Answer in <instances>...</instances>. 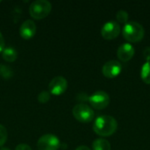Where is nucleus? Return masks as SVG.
I'll return each mask as SVG.
<instances>
[{"label": "nucleus", "instance_id": "nucleus-7", "mask_svg": "<svg viewBox=\"0 0 150 150\" xmlns=\"http://www.w3.org/2000/svg\"><path fill=\"white\" fill-rule=\"evenodd\" d=\"M120 33V26L118 22L114 20L107 21L101 28V35L105 40H113L119 36Z\"/></svg>", "mask_w": 150, "mask_h": 150}, {"label": "nucleus", "instance_id": "nucleus-5", "mask_svg": "<svg viewBox=\"0 0 150 150\" xmlns=\"http://www.w3.org/2000/svg\"><path fill=\"white\" fill-rule=\"evenodd\" d=\"M91 105L96 110H103L110 104V96L104 91H98L89 97Z\"/></svg>", "mask_w": 150, "mask_h": 150}, {"label": "nucleus", "instance_id": "nucleus-22", "mask_svg": "<svg viewBox=\"0 0 150 150\" xmlns=\"http://www.w3.org/2000/svg\"><path fill=\"white\" fill-rule=\"evenodd\" d=\"M76 150H91L87 146H79L77 147Z\"/></svg>", "mask_w": 150, "mask_h": 150}, {"label": "nucleus", "instance_id": "nucleus-21", "mask_svg": "<svg viewBox=\"0 0 150 150\" xmlns=\"http://www.w3.org/2000/svg\"><path fill=\"white\" fill-rule=\"evenodd\" d=\"M4 46H5V42H4V39L2 35V33L0 32V53L3 52V50L4 49Z\"/></svg>", "mask_w": 150, "mask_h": 150}, {"label": "nucleus", "instance_id": "nucleus-20", "mask_svg": "<svg viewBox=\"0 0 150 150\" xmlns=\"http://www.w3.org/2000/svg\"><path fill=\"white\" fill-rule=\"evenodd\" d=\"M15 150H32V149L27 144H18Z\"/></svg>", "mask_w": 150, "mask_h": 150}, {"label": "nucleus", "instance_id": "nucleus-3", "mask_svg": "<svg viewBox=\"0 0 150 150\" xmlns=\"http://www.w3.org/2000/svg\"><path fill=\"white\" fill-rule=\"evenodd\" d=\"M52 4L47 0L33 1L29 7V13L34 19H42L46 18L51 11Z\"/></svg>", "mask_w": 150, "mask_h": 150}, {"label": "nucleus", "instance_id": "nucleus-23", "mask_svg": "<svg viewBox=\"0 0 150 150\" xmlns=\"http://www.w3.org/2000/svg\"><path fill=\"white\" fill-rule=\"evenodd\" d=\"M0 150H11L10 149H8V148H4V147H2Z\"/></svg>", "mask_w": 150, "mask_h": 150}, {"label": "nucleus", "instance_id": "nucleus-19", "mask_svg": "<svg viewBox=\"0 0 150 150\" xmlns=\"http://www.w3.org/2000/svg\"><path fill=\"white\" fill-rule=\"evenodd\" d=\"M143 56L147 62H150V47H147L143 50Z\"/></svg>", "mask_w": 150, "mask_h": 150}, {"label": "nucleus", "instance_id": "nucleus-17", "mask_svg": "<svg viewBox=\"0 0 150 150\" xmlns=\"http://www.w3.org/2000/svg\"><path fill=\"white\" fill-rule=\"evenodd\" d=\"M50 100V92L47 91H43L38 95V101L41 104H46Z\"/></svg>", "mask_w": 150, "mask_h": 150}, {"label": "nucleus", "instance_id": "nucleus-18", "mask_svg": "<svg viewBox=\"0 0 150 150\" xmlns=\"http://www.w3.org/2000/svg\"><path fill=\"white\" fill-rule=\"evenodd\" d=\"M8 138V133L6 128L0 124V147H2L7 141Z\"/></svg>", "mask_w": 150, "mask_h": 150}, {"label": "nucleus", "instance_id": "nucleus-12", "mask_svg": "<svg viewBox=\"0 0 150 150\" xmlns=\"http://www.w3.org/2000/svg\"><path fill=\"white\" fill-rule=\"evenodd\" d=\"M2 56L5 62H13L18 57V52L16 51V49L14 47H4V49L3 50Z\"/></svg>", "mask_w": 150, "mask_h": 150}, {"label": "nucleus", "instance_id": "nucleus-2", "mask_svg": "<svg viewBox=\"0 0 150 150\" xmlns=\"http://www.w3.org/2000/svg\"><path fill=\"white\" fill-rule=\"evenodd\" d=\"M122 34L129 42H139L143 39L145 31L140 23L136 21H128L123 26Z\"/></svg>", "mask_w": 150, "mask_h": 150}, {"label": "nucleus", "instance_id": "nucleus-14", "mask_svg": "<svg viewBox=\"0 0 150 150\" xmlns=\"http://www.w3.org/2000/svg\"><path fill=\"white\" fill-rule=\"evenodd\" d=\"M141 77L145 83L150 84V62H146L142 65Z\"/></svg>", "mask_w": 150, "mask_h": 150}, {"label": "nucleus", "instance_id": "nucleus-15", "mask_svg": "<svg viewBox=\"0 0 150 150\" xmlns=\"http://www.w3.org/2000/svg\"><path fill=\"white\" fill-rule=\"evenodd\" d=\"M0 76L4 79H9L13 76V70L10 66L1 64L0 65Z\"/></svg>", "mask_w": 150, "mask_h": 150}, {"label": "nucleus", "instance_id": "nucleus-9", "mask_svg": "<svg viewBox=\"0 0 150 150\" xmlns=\"http://www.w3.org/2000/svg\"><path fill=\"white\" fill-rule=\"evenodd\" d=\"M121 70L122 65L119 61L116 60H111L106 62L102 68V73L107 78H114L118 76L120 74Z\"/></svg>", "mask_w": 150, "mask_h": 150}, {"label": "nucleus", "instance_id": "nucleus-16", "mask_svg": "<svg viewBox=\"0 0 150 150\" xmlns=\"http://www.w3.org/2000/svg\"><path fill=\"white\" fill-rule=\"evenodd\" d=\"M116 18L120 23H127L128 20V13L124 10H120L116 13Z\"/></svg>", "mask_w": 150, "mask_h": 150}, {"label": "nucleus", "instance_id": "nucleus-8", "mask_svg": "<svg viewBox=\"0 0 150 150\" xmlns=\"http://www.w3.org/2000/svg\"><path fill=\"white\" fill-rule=\"evenodd\" d=\"M67 88H68V82L63 76H61L54 77L48 84L50 94L55 96H59L64 93Z\"/></svg>", "mask_w": 150, "mask_h": 150}, {"label": "nucleus", "instance_id": "nucleus-10", "mask_svg": "<svg viewBox=\"0 0 150 150\" xmlns=\"http://www.w3.org/2000/svg\"><path fill=\"white\" fill-rule=\"evenodd\" d=\"M35 33H36V25L34 21L31 19H26L21 24L19 28V34L23 39L25 40L31 39L32 37L34 36Z\"/></svg>", "mask_w": 150, "mask_h": 150}, {"label": "nucleus", "instance_id": "nucleus-6", "mask_svg": "<svg viewBox=\"0 0 150 150\" xmlns=\"http://www.w3.org/2000/svg\"><path fill=\"white\" fill-rule=\"evenodd\" d=\"M60 145L59 138L51 134L42 135L37 142V148L39 150H58Z\"/></svg>", "mask_w": 150, "mask_h": 150}, {"label": "nucleus", "instance_id": "nucleus-13", "mask_svg": "<svg viewBox=\"0 0 150 150\" xmlns=\"http://www.w3.org/2000/svg\"><path fill=\"white\" fill-rule=\"evenodd\" d=\"M93 150H111V144L105 139H96L92 143Z\"/></svg>", "mask_w": 150, "mask_h": 150}, {"label": "nucleus", "instance_id": "nucleus-11", "mask_svg": "<svg viewBox=\"0 0 150 150\" xmlns=\"http://www.w3.org/2000/svg\"><path fill=\"white\" fill-rule=\"evenodd\" d=\"M134 55V48L130 43L122 44L117 51V56L121 62H128Z\"/></svg>", "mask_w": 150, "mask_h": 150}, {"label": "nucleus", "instance_id": "nucleus-1", "mask_svg": "<svg viewBox=\"0 0 150 150\" xmlns=\"http://www.w3.org/2000/svg\"><path fill=\"white\" fill-rule=\"evenodd\" d=\"M118 127L117 120L109 115H102L98 117L93 124V131L104 137L112 135Z\"/></svg>", "mask_w": 150, "mask_h": 150}, {"label": "nucleus", "instance_id": "nucleus-4", "mask_svg": "<svg viewBox=\"0 0 150 150\" xmlns=\"http://www.w3.org/2000/svg\"><path fill=\"white\" fill-rule=\"evenodd\" d=\"M73 116L76 120L83 123L91 122L94 118V111L85 104H77L72 110Z\"/></svg>", "mask_w": 150, "mask_h": 150}]
</instances>
